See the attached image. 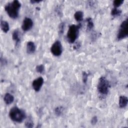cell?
<instances>
[{"label": "cell", "mask_w": 128, "mask_h": 128, "mask_svg": "<svg viewBox=\"0 0 128 128\" xmlns=\"http://www.w3.org/2000/svg\"><path fill=\"white\" fill-rule=\"evenodd\" d=\"M20 6V2L18 0H14L7 4L4 7V9L10 18L16 19L18 16L19 10Z\"/></svg>", "instance_id": "cell-1"}, {"label": "cell", "mask_w": 128, "mask_h": 128, "mask_svg": "<svg viewBox=\"0 0 128 128\" xmlns=\"http://www.w3.org/2000/svg\"><path fill=\"white\" fill-rule=\"evenodd\" d=\"M9 116L12 121L18 123L22 122L26 118V114L24 111L17 106H14L10 110Z\"/></svg>", "instance_id": "cell-2"}, {"label": "cell", "mask_w": 128, "mask_h": 128, "mask_svg": "<svg viewBox=\"0 0 128 128\" xmlns=\"http://www.w3.org/2000/svg\"><path fill=\"white\" fill-rule=\"evenodd\" d=\"M80 25L72 24L70 26L66 34V38L68 41L70 43H74L78 38L79 34V30Z\"/></svg>", "instance_id": "cell-3"}, {"label": "cell", "mask_w": 128, "mask_h": 128, "mask_svg": "<svg viewBox=\"0 0 128 128\" xmlns=\"http://www.w3.org/2000/svg\"><path fill=\"white\" fill-rule=\"evenodd\" d=\"M110 83L108 80L104 76L100 78L98 84V90L99 93L102 95H106L108 92Z\"/></svg>", "instance_id": "cell-4"}, {"label": "cell", "mask_w": 128, "mask_h": 128, "mask_svg": "<svg viewBox=\"0 0 128 128\" xmlns=\"http://www.w3.org/2000/svg\"><path fill=\"white\" fill-rule=\"evenodd\" d=\"M128 35V20L126 19L121 24L118 34L117 38L118 40H122L127 37Z\"/></svg>", "instance_id": "cell-5"}, {"label": "cell", "mask_w": 128, "mask_h": 128, "mask_svg": "<svg viewBox=\"0 0 128 128\" xmlns=\"http://www.w3.org/2000/svg\"><path fill=\"white\" fill-rule=\"evenodd\" d=\"M50 52L54 56H60L62 52V46L60 41H56L50 48Z\"/></svg>", "instance_id": "cell-6"}, {"label": "cell", "mask_w": 128, "mask_h": 128, "mask_svg": "<svg viewBox=\"0 0 128 128\" xmlns=\"http://www.w3.org/2000/svg\"><path fill=\"white\" fill-rule=\"evenodd\" d=\"M33 26V22L32 20L29 18H25L23 20L22 28L24 31H28L32 28Z\"/></svg>", "instance_id": "cell-7"}, {"label": "cell", "mask_w": 128, "mask_h": 128, "mask_svg": "<svg viewBox=\"0 0 128 128\" xmlns=\"http://www.w3.org/2000/svg\"><path fill=\"white\" fill-rule=\"evenodd\" d=\"M44 84V79L42 77H39L36 79H35L32 83V86L33 88L36 92H38Z\"/></svg>", "instance_id": "cell-8"}, {"label": "cell", "mask_w": 128, "mask_h": 128, "mask_svg": "<svg viewBox=\"0 0 128 128\" xmlns=\"http://www.w3.org/2000/svg\"><path fill=\"white\" fill-rule=\"evenodd\" d=\"M128 99L126 96H121L119 98V106L121 108H124L127 106Z\"/></svg>", "instance_id": "cell-9"}, {"label": "cell", "mask_w": 128, "mask_h": 128, "mask_svg": "<svg viewBox=\"0 0 128 128\" xmlns=\"http://www.w3.org/2000/svg\"><path fill=\"white\" fill-rule=\"evenodd\" d=\"M36 50V46L34 42H28L26 44V52L28 54H32Z\"/></svg>", "instance_id": "cell-10"}, {"label": "cell", "mask_w": 128, "mask_h": 128, "mask_svg": "<svg viewBox=\"0 0 128 128\" xmlns=\"http://www.w3.org/2000/svg\"><path fill=\"white\" fill-rule=\"evenodd\" d=\"M4 100L6 104H10L14 102V98L12 95L9 93H6L4 96Z\"/></svg>", "instance_id": "cell-11"}, {"label": "cell", "mask_w": 128, "mask_h": 128, "mask_svg": "<svg viewBox=\"0 0 128 128\" xmlns=\"http://www.w3.org/2000/svg\"><path fill=\"white\" fill-rule=\"evenodd\" d=\"M0 27L2 30L5 32L6 33L10 29V26L8 23L4 20H2L0 22Z\"/></svg>", "instance_id": "cell-12"}, {"label": "cell", "mask_w": 128, "mask_h": 128, "mask_svg": "<svg viewBox=\"0 0 128 128\" xmlns=\"http://www.w3.org/2000/svg\"><path fill=\"white\" fill-rule=\"evenodd\" d=\"M84 14L82 11H77L74 14V18L77 22H81L83 20Z\"/></svg>", "instance_id": "cell-13"}, {"label": "cell", "mask_w": 128, "mask_h": 128, "mask_svg": "<svg viewBox=\"0 0 128 128\" xmlns=\"http://www.w3.org/2000/svg\"><path fill=\"white\" fill-rule=\"evenodd\" d=\"M12 39L16 42V44H18L20 42V39L19 38V32L18 30H15L12 34Z\"/></svg>", "instance_id": "cell-14"}, {"label": "cell", "mask_w": 128, "mask_h": 128, "mask_svg": "<svg viewBox=\"0 0 128 128\" xmlns=\"http://www.w3.org/2000/svg\"><path fill=\"white\" fill-rule=\"evenodd\" d=\"M122 11L117 8H114L111 11V14L114 16H116L120 14Z\"/></svg>", "instance_id": "cell-15"}, {"label": "cell", "mask_w": 128, "mask_h": 128, "mask_svg": "<svg viewBox=\"0 0 128 128\" xmlns=\"http://www.w3.org/2000/svg\"><path fill=\"white\" fill-rule=\"evenodd\" d=\"M88 24H87V30H90L94 27V24L92 22V20L91 18H88L86 20Z\"/></svg>", "instance_id": "cell-16"}, {"label": "cell", "mask_w": 128, "mask_h": 128, "mask_svg": "<svg viewBox=\"0 0 128 128\" xmlns=\"http://www.w3.org/2000/svg\"><path fill=\"white\" fill-rule=\"evenodd\" d=\"M25 126L27 128H32L34 126V122L32 119L29 118L25 122Z\"/></svg>", "instance_id": "cell-17"}, {"label": "cell", "mask_w": 128, "mask_h": 128, "mask_svg": "<svg viewBox=\"0 0 128 128\" xmlns=\"http://www.w3.org/2000/svg\"><path fill=\"white\" fill-rule=\"evenodd\" d=\"M124 2V0H115L113 2V5L114 8H117L121 6Z\"/></svg>", "instance_id": "cell-18"}, {"label": "cell", "mask_w": 128, "mask_h": 128, "mask_svg": "<svg viewBox=\"0 0 128 128\" xmlns=\"http://www.w3.org/2000/svg\"><path fill=\"white\" fill-rule=\"evenodd\" d=\"M36 70L39 73H42L44 71V66L42 64H40L36 66Z\"/></svg>", "instance_id": "cell-19"}, {"label": "cell", "mask_w": 128, "mask_h": 128, "mask_svg": "<svg viewBox=\"0 0 128 128\" xmlns=\"http://www.w3.org/2000/svg\"><path fill=\"white\" fill-rule=\"evenodd\" d=\"M88 74L85 72H82V81L84 83H86L88 80Z\"/></svg>", "instance_id": "cell-20"}, {"label": "cell", "mask_w": 128, "mask_h": 128, "mask_svg": "<svg viewBox=\"0 0 128 128\" xmlns=\"http://www.w3.org/2000/svg\"><path fill=\"white\" fill-rule=\"evenodd\" d=\"M62 107H57L56 109H55V113L57 116H60L61 114L62 113Z\"/></svg>", "instance_id": "cell-21"}, {"label": "cell", "mask_w": 128, "mask_h": 128, "mask_svg": "<svg viewBox=\"0 0 128 128\" xmlns=\"http://www.w3.org/2000/svg\"><path fill=\"white\" fill-rule=\"evenodd\" d=\"M64 22L61 23L60 24V27H59V32L60 34H62L64 32Z\"/></svg>", "instance_id": "cell-22"}, {"label": "cell", "mask_w": 128, "mask_h": 128, "mask_svg": "<svg viewBox=\"0 0 128 128\" xmlns=\"http://www.w3.org/2000/svg\"><path fill=\"white\" fill-rule=\"evenodd\" d=\"M98 122V118H97V117L96 116H94L92 118V120H91V123L93 124H96Z\"/></svg>", "instance_id": "cell-23"}, {"label": "cell", "mask_w": 128, "mask_h": 128, "mask_svg": "<svg viewBox=\"0 0 128 128\" xmlns=\"http://www.w3.org/2000/svg\"><path fill=\"white\" fill-rule=\"evenodd\" d=\"M40 0H30V2L32 4H34V3H36V2H40Z\"/></svg>", "instance_id": "cell-24"}]
</instances>
